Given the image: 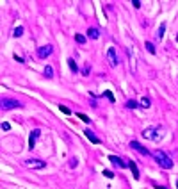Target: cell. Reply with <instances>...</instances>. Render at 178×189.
I'll list each match as a JSON object with an SVG mask.
<instances>
[{
    "instance_id": "1",
    "label": "cell",
    "mask_w": 178,
    "mask_h": 189,
    "mask_svg": "<svg viewBox=\"0 0 178 189\" xmlns=\"http://www.w3.org/2000/svg\"><path fill=\"white\" fill-rule=\"evenodd\" d=\"M153 157H155V160L158 162V166L164 168V169H171V168H173L171 157L166 152H162V150H155V152H153Z\"/></svg>"
},
{
    "instance_id": "2",
    "label": "cell",
    "mask_w": 178,
    "mask_h": 189,
    "mask_svg": "<svg viewBox=\"0 0 178 189\" xmlns=\"http://www.w3.org/2000/svg\"><path fill=\"white\" fill-rule=\"evenodd\" d=\"M164 134L160 129H157V127H148V129H144L142 130V138L144 139H151V141H160Z\"/></svg>"
},
{
    "instance_id": "3",
    "label": "cell",
    "mask_w": 178,
    "mask_h": 189,
    "mask_svg": "<svg viewBox=\"0 0 178 189\" xmlns=\"http://www.w3.org/2000/svg\"><path fill=\"white\" fill-rule=\"evenodd\" d=\"M20 107H23V103H20L18 100H14V98H2V100H0V109L2 111L20 109Z\"/></svg>"
},
{
    "instance_id": "4",
    "label": "cell",
    "mask_w": 178,
    "mask_h": 189,
    "mask_svg": "<svg viewBox=\"0 0 178 189\" xmlns=\"http://www.w3.org/2000/svg\"><path fill=\"white\" fill-rule=\"evenodd\" d=\"M23 164H25L28 169H41V168L46 166V162H45V160H39V159H27Z\"/></svg>"
},
{
    "instance_id": "5",
    "label": "cell",
    "mask_w": 178,
    "mask_h": 189,
    "mask_svg": "<svg viewBox=\"0 0 178 189\" xmlns=\"http://www.w3.org/2000/svg\"><path fill=\"white\" fill-rule=\"evenodd\" d=\"M107 59H109V64H111V66H118V64H119V61H118V55H116V50H114V46H111V48L107 50Z\"/></svg>"
},
{
    "instance_id": "6",
    "label": "cell",
    "mask_w": 178,
    "mask_h": 189,
    "mask_svg": "<svg viewBox=\"0 0 178 189\" xmlns=\"http://www.w3.org/2000/svg\"><path fill=\"white\" fill-rule=\"evenodd\" d=\"M41 136V130L39 129H34V130L30 132V138H28V150H32L36 145V141H37V138Z\"/></svg>"
},
{
    "instance_id": "7",
    "label": "cell",
    "mask_w": 178,
    "mask_h": 189,
    "mask_svg": "<svg viewBox=\"0 0 178 189\" xmlns=\"http://www.w3.org/2000/svg\"><path fill=\"white\" fill-rule=\"evenodd\" d=\"M52 52H54V46H52V45H45V46H41V48L37 50V55L41 59H46Z\"/></svg>"
},
{
    "instance_id": "8",
    "label": "cell",
    "mask_w": 178,
    "mask_h": 189,
    "mask_svg": "<svg viewBox=\"0 0 178 189\" xmlns=\"http://www.w3.org/2000/svg\"><path fill=\"white\" fill-rule=\"evenodd\" d=\"M109 160L112 162V166L119 168V169H125V168L128 166V162H123V159H119V157H116V155H111V157H109Z\"/></svg>"
},
{
    "instance_id": "9",
    "label": "cell",
    "mask_w": 178,
    "mask_h": 189,
    "mask_svg": "<svg viewBox=\"0 0 178 189\" xmlns=\"http://www.w3.org/2000/svg\"><path fill=\"white\" fill-rule=\"evenodd\" d=\"M130 146L134 148L135 152L142 153V155H146V157H148V155H150V152H148V150H146V148H144V146H142L141 143H137V141H130Z\"/></svg>"
},
{
    "instance_id": "10",
    "label": "cell",
    "mask_w": 178,
    "mask_h": 189,
    "mask_svg": "<svg viewBox=\"0 0 178 189\" xmlns=\"http://www.w3.org/2000/svg\"><path fill=\"white\" fill-rule=\"evenodd\" d=\"M84 134H85V138L89 139V141H91L93 145H100V138H98V136H94V132H93V130H89V129H85V130H84Z\"/></svg>"
},
{
    "instance_id": "11",
    "label": "cell",
    "mask_w": 178,
    "mask_h": 189,
    "mask_svg": "<svg viewBox=\"0 0 178 189\" xmlns=\"http://www.w3.org/2000/svg\"><path fill=\"white\" fill-rule=\"evenodd\" d=\"M128 168H130V171H132V175H134V178L137 180L141 175H139V169H137V166H135V162L134 160H128Z\"/></svg>"
},
{
    "instance_id": "12",
    "label": "cell",
    "mask_w": 178,
    "mask_h": 189,
    "mask_svg": "<svg viewBox=\"0 0 178 189\" xmlns=\"http://www.w3.org/2000/svg\"><path fill=\"white\" fill-rule=\"evenodd\" d=\"M98 36H100V32L94 29V27L87 29V37H89V39H98Z\"/></svg>"
},
{
    "instance_id": "13",
    "label": "cell",
    "mask_w": 178,
    "mask_h": 189,
    "mask_svg": "<svg viewBox=\"0 0 178 189\" xmlns=\"http://www.w3.org/2000/svg\"><path fill=\"white\" fill-rule=\"evenodd\" d=\"M164 32H166V22L160 23V27H158V32H157V39H162V37H164Z\"/></svg>"
},
{
    "instance_id": "14",
    "label": "cell",
    "mask_w": 178,
    "mask_h": 189,
    "mask_svg": "<svg viewBox=\"0 0 178 189\" xmlns=\"http://www.w3.org/2000/svg\"><path fill=\"white\" fill-rule=\"evenodd\" d=\"M68 66H70V70H71V72H73V73H77L78 72V66H77V63H75V61H73V59H68Z\"/></svg>"
},
{
    "instance_id": "15",
    "label": "cell",
    "mask_w": 178,
    "mask_h": 189,
    "mask_svg": "<svg viewBox=\"0 0 178 189\" xmlns=\"http://www.w3.org/2000/svg\"><path fill=\"white\" fill-rule=\"evenodd\" d=\"M125 105H127V109H137V107H141V105H139V102H135V100H128Z\"/></svg>"
},
{
    "instance_id": "16",
    "label": "cell",
    "mask_w": 178,
    "mask_h": 189,
    "mask_svg": "<svg viewBox=\"0 0 178 189\" xmlns=\"http://www.w3.org/2000/svg\"><path fill=\"white\" fill-rule=\"evenodd\" d=\"M45 77H46V79H52V77H54V70H52V66H45Z\"/></svg>"
},
{
    "instance_id": "17",
    "label": "cell",
    "mask_w": 178,
    "mask_h": 189,
    "mask_svg": "<svg viewBox=\"0 0 178 189\" xmlns=\"http://www.w3.org/2000/svg\"><path fill=\"white\" fill-rule=\"evenodd\" d=\"M139 105H141V107H144V109H148L150 105H151V103H150V98H146V96H144V98H141Z\"/></svg>"
},
{
    "instance_id": "18",
    "label": "cell",
    "mask_w": 178,
    "mask_h": 189,
    "mask_svg": "<svg viewBox=\"0 0 178 189\" xmlns=\"http://www.w3.org/2000/svg\"><path fill=\"white\" fill-rule=\"evenodd\" d=\"M144 46H146V50H148L150 54H155V46H153V43H151V41H146V43H144Z\"/></svg>"
},
{
    "instance_id": "19",
    "label": "cell",
    "mask_w": 178,
    "mask_h": 189,
    "mask_svg": "<svg viewBox=\"0 0 178 189\" xmlns=\"http://www.w3.org/2000/svg\"><path fill=\"white\" fill-rule=\"evenodd\" d=\"M23 32H25V30H23V27H16V29H14V32H13V36L14 37H20V36H23Z\"/></svg>"
},
{
    "instance_id": "20",
    "label": "cell",
    "mask_w": 178,
    "mask_h": 189,
    "mask_svg": "<svg viewBox=\"0 0 178 189\" xmlns=\"http://www.w3.org/2000/svg\"><path fill=\"white\" fill-rule=\"evenodd\" d=\"M75 41H77L78 45H84V43H85V36H82V34H77V36H75Z\"/></svg>"
},
{
    "instance_id": "21",
    "label": "cell",
    "mask_w": 178,
    "mask_h": 189,
    "mask_svg": "<svg viewBox=\"0 0 178 189\" xmlns=\"http://www.w3.org/2000/svg\"><path fill=\"white\" fill-rule=\"evenodd\" d=\"M78 118H80V120H82L84 123H89V121H91V118H87L85 114H82V112H78Z\"/></svg>"
},
{
    "instance_id": "22",
    "label": "cell",
    "mask_w": 178,
    "mask_h": 189,
    "mask_svg": "<svg viewBox=\"0 0 178 189\" xmlns=\"http://www.w3.org/2000/svg\"><path fill=\"white\" fill-rule=\"evenodd\" d=\"M89 72H91V66L85 64L84 68H82V75H89Z\"/></svg>"
},
{
    "instance_id": "23",
    "label": "cell",
    "mask_w": 178,
    "mask_h": 189,
    "mask_svg": "<svg viewBox=\"0 0 178 189\" xmlns=\"http://www.w3.org/2000/svg\"><path fill=\"white\" fill-rule=\"evenodd\" d=\"M103 96H107V98H109V100L114 103V94L111 93V91H105V93H103Z\"/></svg>"
},
{
    "instance_id": "24",
    "label": "cell",
    "mask_w": 178,
    "mask_h": 189,
    "mask_svg": "<svg viewBox=\"0 0 178 189\" xmlns=\"http://www.w3.org/2000/svg\"><path fill=\"white\" fill-rule=\"evenodd\" d=\"M103 175H105L107 178H114V173H112V171H109V169H105V171H103Z\"/></svg>"
},
{
    "instance_id": "25",
    "label": "cell",
    "mask_w": 178,
    "mask_h": 189,
    "mask_svg": "<svg viewBox=\"0 0 178 189\" xmlns=\"http://www.w3.org/2000/svg\"><path fill=\"white\" fill-rule=\"evenodd\" d=\"M59 109L63 111L64 114H71V111H70V109H68V107H64V105H61V107H59Z\"/></svg>"
},
{
    "instance_id": "26",
    "label": "cell",
    "mask_w": 178,
    "mask_h": 189,
    "mask_svg": "<svg viewBox=\"0 0 178 189\" xmlns=\"http://www.w3.org/2000/svg\"><path fill=\"white\" fill-rule=\"evenodd\" d=\"M9 129H11V125L7 123V121H4V123H2V130H9Z\"/></svg>"
},
{
    "instance_id": "27",
    "label": "cell",
    "mask_w": 178,
    "mask_h": 189,
    "mask_svg": "<svg viewBox=\"0 0 178 189\" xmlns=\"http://www.w3.org/2000/svg\"><path fill=\"white\" fill-rule=\"evenodd\" d=\"M132 4H134V7H135V9L141 7V2H139V0H132Z\"/></svg>"
},
{
    "instance_id": "28",
    "label": "cell",
    "mask_w": 178,
    "mask_h": 189,
    "mask_svg": "<svg viewBox=\"0 0 178 189\" xmlns=\"http://www.w3.org/2000/svg\"><path fill=\"white\" fill-rule=\"evenodd\" d=\"M77 164H78V162H77V159H71V160H70V168H75Z\"/></svg>"
},
{
    "instance_id": "29",
    "label": "cell",
    "mask_w": 178,
    "mask_h": 189,
    "mask_svg": "<svg viewBox=\"0 0 178 189\" xmlns=\"http://www.w3.org/2000/svg\"><path fill=\"white\" fill-rule=\"evenodd\" d=\"M14 61H18V63H25V61L20 57V55H14Z\"/></svg>"
},
{
    "instance_id": "30",
    "label": "cell",
    "mask_w": 178,
    "mask_h": 189,
    "mask_svg": "<svg viewBox=\"0 0 178 189\" xmlns=\"http://www.w3.org/2000/svg\"><path fill=\"white\" fill-rule=\"evenodd\" d=\"M176 43H178V32H176Z\"/></svg>"
},
{
    "instance_id": "31",
    "label": "cell",
    "mask_w": 178,
    "mask_h": 189,
    "mask_svg": "<svg viewBox=\"0 0 178 189\" xmlns=\"http://www.w3.org/2000/svg\"><path fill=\"white\" fill-rule=\"evenodd\" d=\"M176 187H178V182H176Z\"/></svg>"
}]
</instances>
